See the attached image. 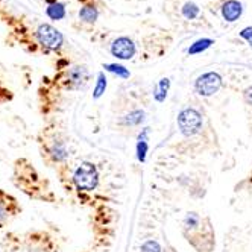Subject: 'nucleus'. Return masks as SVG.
Segmentation results:
<instances>
[{
  "instance_id": "2eb2a0df",
  "label": "nucleus",
  "mask_w": 252,
  "mask_h": 252,
  "mask_svg": "<svg viewBox=\"0 0 252 252\" xmlns=\"http://www.w3.org/2000/svg\"><path fill=\"white\" fill-rule=\"evenodd\" d=\"M105 68H106L108 71H111V73L120 76V78H129V71L126 70L123 65H119V64H108V65H105Z\"/></svg>"
},
{
  "instance_id": "f3484780",
  "label": "nucleus",
  "mask_w": 252,
  "mask_h": 252,
  "mask_svg": "<svg viewBox=\"0 0 252 252\" xmlns=\"http://www.w3.org/2000/svg\"><path fill=\"white\" fill-rule=\"evenodd\" d=\"M105 90H106V78L103 73H99V79H97V85L94 88V94L93 97L94 99H99L103 93H105Z\"/></svg>"
},
{
  "instance_id": "0eeeda50",
  "label": "nucleus",
  "mask_w": 252,
  "mask_h": 252,
  "mask_svg": "<svg viewBox=\"0 0 252 252\" xmlns=\"http://www.w3.org/2000/svg\"><path fill=\"white\" fill-rule=\"evenodd\" d=\"M97 17H99V12L93 5L82 6L79 11V19L85 23H94L97 20Z\"/></svg>"
},
{
  "instance_id": "39448f33",
  "label": "nucleus",
  "mask_w": 252,
  "mask_h": 252,
  "mask_svg": "<svg viewBox=\"0 0 252 252\" xmlns=\"http://www.w3.org/2000/svg\"><path fill=\"white\" fill-rule=\"evenodd\" d=\"M111 53L119 60H131L135 55V44L126 37L117 38L111 44Z\"/></svg>"
},
{
  "instance_id": "9b49d317",
  "label": "nucleus",
  "mask_w": 252,
  "mask_h": 252,
  "mask_svg": "<svg viewBox=\"0 0 252 252\" xmlns=\"http://www.w3.org/2000/svg\"><path fill=\"white\" fill-rule=\"evenodd\" d=\"M68 78L71 82H75L76 85H81L87 79V70L85 67H73L68 71Z\"/></svg>"
},
{
  "instance_id": "ddd939ff",
  "label": "nucleus",
  "mask_w": 252,
  "mask_h": 252,
  "mask_svg": "<svg viewBox=\"0 0 252 252\" xmlns=\"http://www.w3.org/2000/svg\"><path fill=\"white\" fill-rule=\"evenodd\" d=\"M52 158L55 159V161H63L68 157V151L65 149V146L63 145V143H57V145H53L52 151Z\"/></svg>"
},
{
  "instance_id": "f8f14e48",
  "label": "nucleus",
  "mask_w": 252,
  "mask_h": 252,
  "mask_svg": "<svg viewBox=\"0 0 252 252\" xmlns=\"http://www.w3.org/2000/svg\"><path fill=\"white\" fill-rule=\"evenodd\" d=\"M211 44H213V40L204 38V40H199V41H196L194 44H191L187 52L190 53V55H194V53H201V52L207 50Z\"/></svg>"
},
{
  "instance_id": "a211bd4d",
  "label": "nucleus",
  "mask_w": 252,
  "mask_h": 252,
  "mask_svg": "<svg viewBox=\"0 0 252 252\" xmlns=\"http://www.w3.org/2000/svg\"><path fill=\"white\" fill-rule=\"evenodd\" d=\"M140 252H161V246L155 240H148L146 243H143Z\"/></svg>"
},
{
  "instance_id": "412c9836",
  "label": "nucleus",
  "mask_w": 252,
  "mask_h": 252,
  "mask_svg": "<svg viewBox=\"0 0 252 252\" xmlns=\"http://www.w3.org/2000/svg\"><path fill=\"white\" fill-rule=\"evenodd\" d=\"M245 100H246L249 105H252V87H249V88L245 90Z\"/></svg>"
},
{
  "instance_id": "423d86ee",
  "label": "nucleus",
  "mask_w": 252,
  "mask_h": 252,
  "mask_svg": "<svg viewBox=\"0 0 252 252\" xmlns=\"http://www.w3.org/2000/svg\"><path fill=\"white\" fill-rule=\"evenodd\" d=\"M222 14L226 22H236L242 15V3L237 2V0H229V2L223 5Z\"/></svg>"
},
{
  "instance_id": "6ab92c4d",
  "label": "nucleus",
  "mask_w": 252,
  "mask_h": 252,
  "mask_svg": "<svg viewBox=\"0 0 252 252\" xmlns=\"http://www.w3.org/2000/svg\"><path fill=\"white\" fill-rule=\"evenodd\" d=\"M184 223H186V226L193 228V226H196L197 223H199V218H197L196 213H189L186 216V219H184Z\"/></svg>"
},
{
  "instance_id": "f03ea898",
  "label": "nucleus",
  "mask_w": 252,
  "mask_h": 252,
  "mask_svg": "<svg viewBox=\"0 0 252 252\" xmlns=\"http://www.w3.org/2000/svg\"><path fill=\"white\" fill-rule=\"evenodd\" d=\"M178 126L184 137H193L202 128V116L194 108H186L178 116Z\"/></svg>"
},
{
  "instance_id": "1a4fd4ad",
  "label": "nucleus",
  "mask_w": 252,
  "mask_h": 252,
  "mask_svg": "<svg viewBox=\"0 0 252 252\" xmlns=\"http://www.w3.org/2000/svg\"><path fill=\"white\" fill-rule=\"evenodd\" d=\"M148 129H145L140 137H138V143H137V158L141 163H145L146 159V152H148Z\"/></svg>"
},
{
  "instance_id": "aec40b11",
  "label": "nucleus",
  "mask_w": 252,
  "mask_h": 252,
  "mask_svg": "<svg viewBox=\"0 0 252 252\" xmlns=\"http://www.w3.org/2000/svg\"><path fill=\"white\" fill-rule=\"evenodd\" d=\"M240 37H242L243 40H246V41L252 46V26H248V28L242 29Z\"/></svg>"
},
{
  "instance_id": "20e7f679",
  "label": "nucleus",
  "mask_w": 252,
  "mask_h": 252,
  "mask_svg": "<svg viewBox=\"0 0 252 252\" xmlns=\"http://www.w3.org/2000/svg\"><path fill=\"white\" fill-rule=\"evenodd\" d=\"M220 87H222V78L220 75L214 73V71H210V73L199 76L194 82L196 92L204 97H208V96H213L214 93H218Z\"/></svg>"
},
{
  "instance_id": "f257e3e1",
  "label": "nucleus",
  "mask_w": 252,
  "mask_h": 252,
  "mask_svg": "<svg viewBox=\"0 0 252 252\" xmlns=\"http://www.w3.org/2000/svg\"><path fill=\"white\" fill-rule=\"evenodd\" d=\"M73 181L76 187L82 191H92L97 187L99 183V173L94 164L92 163H82L75 172Z\"/></svg>"
},
{
  "instance_id": "dca6fc26",
  "label": "nucleus",
  "mask_w": 252,
  "mask_h": 252,
  "mask_svg": "<svg viewBox=\"0 0 252 252\" xmlns=\"http://www.w3.org/2000/svg\"><path fill=\"white\" fill-rule=\"evenodd\" d=\"M197 14H199V8H197L194 3H186L184 8H183V15L186 17V19L189 20H193L197 17Z\"/></svg>"
},
{
  "instance_id": "6e6552de",
  "label": "nucleus",
  "mask_w": 252,
  "mask_h": 252,
  "mask_svg": "<svg viewBox=\"0 0 252 252\" xmlns=\"http://www.w3.org/2000/svg\"><path fill=\"white\" fill-rule=\"evenodd\" d=\"M169 87H170V81L167 78H163L155 87L154 90V97L157 102H163L167 96V92H169Z\"/></svg>"
},
{
  "instance_id": "7ed1b4c3",
  "label": "nucleus",
  "mask_w": 252,
  "mask_h": 252,
  "mask_svg": "<svg viewBox=\"0 0 252 252\" xmlns=\"http://www.w3.org/2000/svg\"><path fill=\"white\" fill-rule=\"evenodd\" d=\"M37 40L43 47L50 49V50H58L64 43L63 33L57 28H53L52 25H47V23L38 26Z\"/></svg>"
},
{
  "instance_id": "4be33fe9",
  "label": "nucleus",
  "mask_w": 252,
  "mask_h": 252,
  "mask_svg": "<svg viewBox=\"0 0 252 252\" xmlns=\"http://www.w3.org/2000/svg\"><path fill=\"white\" fill-rule=\"evenodd\" d=\"M6 218H8V211H6V208L2 204H0V222H3Z\"/></svg>"
},
{
  "instance_id": "4468645a",
  "label": "nucleus",
  "mask_w": 252,
  "mask_h": 252,
  "mask_svg": "<svg viewBox=\"0 0 252 252\" xmlns=\"http://www.w3.org/2000/svg\"><path fill=\"white\" fill-rule=\"evenodd\" d=\"M143 120H145V113L140 111V110L132 111V113H129L128 116H125V117H123V123H125V125H131V126L140 125Z\"/></svg>"
},
{
  "instance_id": "9d476101",
  "label": "nucleus",
  "mask_w": 252,
  "mask_h": 252,
  "mask_svg": "<svg viewBox=\"0 0 252 252\" xmlns=\"http://www.w3.org/2000/svg\"><path fill=\"white\" fill-rule=\"evenodd\" d=\"M46 14L50 17L52 20H61V19H64V17H65V8H64L63 3L55 2V3H52V5L47 6Z\"/></svg>"
}]
</instances>
